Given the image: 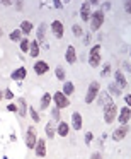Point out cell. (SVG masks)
I'll return each mask as SVG.
<instances>
[{
	"label": "cell",
	"mask_w": 131,
	"mask_h": 159,
	"mask_svg": "<svg viewBox=\"0 0 131 159\" xmlns=\"http://www.w3.org/2000/svg\"><path fill=\"white\" fill-rule=\"evenodd\" d=\"M26 75H27V70H26L24 67H19L17 70H14V72H12V75H11V77H12L14 80H22Z\"/></svg>",
	"instance_id": "18"
},
{
	"label": "cell",
	"mask_w": 131,
	"mask_h": 159,
	"mask_svg": "<svg viewBox=\"0 0 131 159\" xmlns=\"http://www.w3.org/2000/svg\"><path fill=\"white\" fill-rule=\"evenodd\" d=\"M95 99H97V104H99V106H102V108L106 106V104H109L111 101H112V99H111V96H109L107 93H99Z\"/></svg>",
	"instance_id": "16"
},
{
	"label": "cell",
	"mask_w": 131,
	"mask_h": 159,
	"mask_svg": "<svg viewBox=\"0 0 131 159\" xmlns=\"http://www.w3.org/2000/svg\"><path fill=\"white\" fill-rule=\"evenodd\" d=\"M129 7H131V4H129V2H126V4H124V9H126V12H129Z\"/></svg>",
	"instance_id": "44"
},
{
	"label": "cell",
	"mask_w": 131,
	"mask_h": 159,
	"mask_svg": "<svg viewBox=\"0 0 131 159\" xmlns=\"http://www.w3.org/2000/svg\"><path fill=\"white\" fill-rule=\"evenodd\" d=\"M99 93H100V84L97 82V80H92V82L89 84V89H87V94H85V103L90 104L92 101H95V98Z\"/></svg>",
	"instance_id": "1"
},
{
	"label": "cell",
	"mask_w": 131,
	"mask_h": 159,
	"mask_svg": "<svg viewBox=\"0 0 131 159\" xmlns=\"http://www.w3.org/2000/svg\"><path fill=\"white\" fill-rule=\"evenodd\" d=\"M107 94H109V96H119L121 94L119 86H117L116 82H109L107 84Z\"/></svg>",
	"instance_id": "19"
},
{
	"label": "cell",
	"mask_w": 131,
	"mask_h": 159,
	"mask_svg": "<svg viewBox=\"0 0 131 159\" xmlns=\"http://www.w3.org/2000/svg\"><path fill=\"white\" fill-rule=\"evenodd\" d=\"M55 75H56V79L58 80H65V70L61 69V67H56V70H55Z\"/></svg>",
	"instance_id": "28"
},
{
	"label": "cell",
	"mask_w": 131,
	"mask_h": 159,
	"mask_svg": "<svg viewBox=\"0 0 131 159\" xmlns=\"http://www.w3.org/2000/svg\"><path fill=\"white\" fill-rule=\"evenodd\" d=\"M90 39H92V36H90L89 33H87V34H85V38H83V43H85V45H89V43H90Z\"/></svg>",
	"instance_id": "35"
},
{
	"label": "cell",
	"mask_w": 131,
	"mask_h": 159,
	"mask_svg": "<svg viewBox=\"0 0 131 159\" xmlns=\"http://www.w3.org/2000/svg\"><path fill=\"white\" fill-rule=\"evenodd\" d=\"M72 127H73V130H80L82 128V115L78 111H75L72 115Z\"/></svg>",
	"instance_id": "17"
},
{
	"label": "cell",
	"mask_w": 131,
	"mask_h": 159,
	"mask_svg": "<svg viewBox=\"0 0 131 159\" xmlns=\"http://www.w3.org/2000/svg\"><path fill=\"white\" fill-rule=\"evenodd\" d=\"M4 96L7 98V99H12V98H14V94L11 93V89H5V93H4Z\"/></svg>",
	"instance_id": "34"
},
{
	"label": "cell",
	"mask_w": 131,
	"mask_h": 159,
	"mask_svg": "<svg viewBox=\"0 0 131 159\" xmlns=\"http://www.w3.org/2000/svg\"><path fill=\"white\" fill-rule=\"evenodd\" d=\"M0 5H2V2H0Z\"/></svg>",
	"instance_id": "48"
},
{
	"label": "cell",
	"mask_w": 131,
	"mask_h": 159,
	"mask_svg": "<svg viewBox=\"0 0 131 159\" xmlns=\"http://www.w3.org/2000/svg\"><path fill=\"white\" fill-rule=\"evenodd\" d=\"M111 75V63H106L102 67V72H100V77H109Z\"/></svg>",
	"instance_id": "30"
},
{
	"label": "cell",
	"mask_w": 131,
	"mask_h": 159,
	"mask_svg": "<svg viewBox=\"0 0 131 159\" xmlns=\"http://www.w3.org/2000/svg\"><path fill=\"white\" fill-rule=\"evenodd\" d=\"M11 41H21L22 39V33H21V29H14V31L11 33Z\"/></svg>",
	"instance_id": "27"
},
{
	"label": "cell",
	"mask_w": 131,
	"mask_h": 159,
	"mask_svg": "<svg viewBox=\"0 0 131 159\" xmlns=\"http://www.w3.org/2000/svg\"><path fill=\"white\" fill-rule=\"evenodd\" d=\"M51 99H53V101H55V103H56V108H58V110H60V108H66V106H68V104H70L68 98H66V96H65V94H63V93H56L55 96L51 98Z\"/></svg>",
	"instance_id": "6"
},
{
	"label": "cell",
	"mask_w": 131,
	"mask_h": 159,
	"mask_svg": "<svg viewBox=\"0 0 131 159\" xmlns=\"http://www.w3.org/2000/svg\"><path fill=\"white\" fill-rule=\"evenodd\" d=\"M102 7H104V9H102V12H104V11H109V9H111V4H109V2H104Z\"/></svg>",
	"instance_id": "39"
},
{
	"label": "cell",
	"mask_w": 131,
	"mask_h": 159,
	"mask_svg": "<svg viewBox=\"0 0 131 159\" xmlns=\"http://www.w3.org/2000/svg\"><path fill=\"white\" fill-rule=\"evenodd\" d=\"M56 132H58V135H60V137H66V135H68V132H70V127H68V123H65V121H61V123L58 125V128H56Z\"/></svg>",
	"instance_id": "21"
},
{
	"label": "cell",
	"mask_w": 131,
	"mask_h": 159,
	"mask_svg": "<svg viewBox=\"0 0 131 159\" xmlns=\"http://www.w3.org/2000/svg\"><path fill=\"white\" fill-rule=\"evenodd\" d=\"M90 140H92V134H90V132H87V134H85V142L89 144Z\"/></svg>",
	"instance_id": "37"
},
{
	"label": "cell",
	"mask_w": 131,
	"mask_h": 159,
	"mask_svg": "<svg viewBox=\"0 0 131 159\" xmlns=\"http://www.w3.org/2000/svg\"><path fill=\"white\" fill-rule=\"evenodd\" d=\"M2 4H4L5 7H9V5H12V2H11V0H5V2H2Z\"/></svg>",
	"instance_id": "45"
},
{
	"label": "cell",
	"mask_w": 131,
	"mask_h": 159,
	"mask_svg": "<svg viewBox=\"0 0 131 159\" xmlns=\"http://www.w3.org/2000/svg\"><path fill=\"white\" fill-rule=\"evenodd\" d=\"M2 98H4V91H0V101H2Z\"/></svg>",
	"instance_id": "46"
},
{
	"label": "cell",
	"mask_w": 131,
	"mask_h": 159,
	"mask_svg": "<svg viewBox=\"0 0 131 159\" xmlns=\"http://www.w3.org/2000/svg\"><path fill=\"white\" fill-rule=\"evenodd\" d=\"M123 69L126 70V72H129V62H124L123 63Z\"/></svg>",
	"instance_id": "41"
},
{
	"label": "cell",
	"mask_w": 131,
	"mask_h": 159,
	"mask_svg": "<svg viewBox=\"0 0 131 159\" xmlns=\"http://www.w3.org/2000/svg\"><path fill=\"white\" fill-rule=\"evenodd\" d=\"M51 29H53V33H55V36H56L58 39L63 38V33H65V29H63V22H61V21H58V19H56V21H53V22H51Z\"/></svg>",
	"instance_id": "8"
},
{
	"label": "cell",
	"mask_w": 131,
	"mask_h": 159,
	"mask_svg": "<svg viewBox=\"0 0 131 159\" xmlns=\"http://www.w3.org/2000/svg\"><path fill=\"white\" fill-rule=\"evenodd\" d=\"M73 91H75V86H73V82H65V84H63V91H61V93L65 94L66 98H68L70 94H73Z\"/></svg>",
	"instance_id": "25"
},
{
	"label": "cell",
	"mask_w": 131,
	"mask_h": 159,
	"mask_svg": "<svg viewBox=\"0 0 131 159\" xmlns=\"http://www.w3.org/2000/svg\"><path fill=\"white\" fill-rule=\"evenodd\" d=\"M48 70H49V65L46 62H43V60H39V62L34 63V72L38 74V75H44Z\"/></svg>",
	"instance_id": "14"
},
{
	"label": "cell",
	"mask_w": 131,
	"mask_h": 159,
	"mask_svg": "<svg viewBox=\"0 0 131 159\" xmlns=\"http://www.w3.org/2000/svg\"><path fill=\"white\" fill-rule=\"evenodd\" d=\"M90 159H102V156H100V152H94V154L90 156Z\"/></svg>",
	"instance_id": "36"
},
{
	"label": "cell",
	"mask_w": 131,
	"mask_h": 159,
	"mask_svg": "<svg viewBox=\"0 0 131 159\" xmlns=\"http://www.w3.org/2000/svg\"><path fill=\"white\" fill-rule=\"evenodd\" d=\"M51 115H53V120H58V118H60V110H58V108H55Z\"/></svg>",
	"instance_id": "33"
},
{
	"label": "cell",
	"mask_w": 131,
	"mask_h": 159,
	"mask_svg": "<svg viewBox=\"0 0 131 159\" xmlns=\"http://www.w3.org/2000/svg\"><path fill=\"white\" fill-rule=\"evenodd\" d=\"M55 7H56V9H63V2H60V0H55Z\"/></svg>",
	"instance_id": "38"
},
{
	"label": "cell",
	"mask_w": 131,
	"mask_h": 159,
	"mask_svg": "<svg viewBox=\"0 0 131 159\" xmlns=\"http://www.w3.org/2000/svg\"><path fill=\"white\" fill-rule=\"evenodd\" d=\"M89 63L92 69H97L100 65V45H95L89 52Z\"/></svg>",
	"instance_id": "3"
},
{
	"label": "cell",
	"mask_w": 131,
	"mask_h": 159,
	"mask_svg": "<svg viewBox=\"0 0 131 159\" xmlns=\"http://www.w3.org/2000/svg\"><path fill=\"white\" fill-rule=\"evenodd\" d=\"M34 149H36L38 157H44V156H46V140H44V139H38V140H36Z\"/></svg>",
	"instance_id": "9"
},
{
	"label": "cell",
	"mask_w": 131,
	"mask_h": 159,
	"mask_svg": "<svg viewBox=\"0 0 131 159\" xmlns=\"http://www.w3.org/2000/svg\"><path fill=\"white\" fill-rule=\"evenodd\" d=\"M22 5H24V4H22V2H15V9H17L19 12L22 11Z\"/></svg>",
	"instance_id": "40"
},
{
	"label": "cell",
	"mask_w": 131,
	"mask_h": 159,
	"mask_svg": "<svg viewBox=\"0 0 131 159\" xmlns=\"http://www.w3.org/2000/svg\"><path fill=\"white\" fill-rule=\"evenodd\" d=\"M102 24H104V12L99 9V11L90 14V29L92 31H99Z\"/></svg>",
	"instance_id": "2"
},
{
	"label": "cell",
	"mask_w": 131,
	"mask_h": 159,
	"mask_svg": "<svg viewBox=\"0 0 131 159\" xmlns=\"http://www.w3.org/2000/svg\"><path fill=\"white\" fill-rule=\"evenodd\" d=\"M29 115H31V118H32V120L36 121V123H38L39 120H41V118H39V115H38V111H36V110H34V108H32V106L29 108Z\"/></svg>",
	"instance_id": "32"
},
{
	"label": "cell",
	"mask_w": 131,
	"mask_h": 159,
	"mask_svg": "<svg viewBox=\"0 0 131 159\" xmlns=\"http://www.w3.org/2000/svg\"><path fill=\"white\" fill-rule=\"evenodd\" d=\"M36 128L34 127H29L27 128V132H26V145H27L29 149H34V145H36Z\"/></svg>",
	"instance_id": "5"
},
{
	"label": "cell",
	"mask_w": 131,
	"mask_h": 159,
	"mask_svg": "<svg viewBox=\"0 0 131 159\" xmlns=\"http://www.w3.org/2000/svg\"><path fill=\"white\" fill-rule=\"evenodd\" d=\"M15 108H17L19 116H21V118H24L26 115H27V103H26L24 98H19V99H17V104H15Z\"/></svg>",
	"instance_id": "12"
},
{
	"label": "cell",
	"mask_w": 131,
	"mask_h": 159,
	"mask_svg": "<svg viewBox=\"0 0 131 159\" xmlns=\"http://www.w3.org/2000/svg\"><path fill=\"white\" fill-rule=\"evenodd\" d=\"M55 134H56L55 120H51V121H48V123H46V137H48V139H53V137H55Z\"/></svg>",
	"instance_id": "20"
},
{
	"label": "cell",
	"mask_w": 131,
	"mask_h": 159,
	"mask_svg": "<svg viewBox=\"0 0 131 159\" xmlns=\"http://www.w3.org/2000/svg\"><path fill=\"white\" fill-rule=\"evenodd\" d=\"M29 55H31L32 58H36V57L39 55V45H38V41H31V43H29Z\"/></svg>",
	"instance_id": "23"
},
{
	"label": "cell",
	"mask_w": 131,
	"mask_h": 159,
	"mask_svg": "<svg viewBox=\"0 0 131 159\" xmlns=\"http://www.w3.org/2000/svg\"><path fill=\"white\" fill-rule=\"evenodd\" d=\"M128 132H129L128 125H121L119 128H116V130L112 132V140H123V139L128 135Z\"/></svg>",
	"instance_id": "7"
},
{
	"label": "cell",
	"mask_w": 131,
	"mask_h": 159,
	"mask_svg": "<svg viewBox=\"0 0 131 159\" xmlns=\"http://www.w3.org/2000/svg\"><path fill=\"white\" fill-rule=\"evenodd\" d=\"M116 113H117V108H116V104H114V101H111L109 104L104 106V121L111 125L116 120Z\"/></svg>",
	"instance_id": "4"
},
{
	"label": "cell",
	"mask_w": 131,
	"mask_h": 159,
	"mask_svg": "<svg viewBox=\"0 0 131 159\" xmlns=\"http://www.w3.org/2000/svg\"><path fill=\"white\" fill-rule=\"evenodd\" d=\"M90 4L89 2H83L82 4V7H80V17H82V21H90Z\"/></svg>",
	"instance_id": "13"
},
{
	"label": "cell",
	"mask_w": 131,
	"mask_h": 159,
	"mask_svg": "<svg viewBox=\"0 0 131 159\" xmlns=\"http://www.w3.org/2000/svg\"><path fill=\"white\" fill-rule=\"evenodd\" d=\"M129 118H131V110H129V106H124L123 110H121V113H119V118H117V120L121 121V125H128V121H129Z\"/></svg>",
	"instance_id": "15"
},
{
	"label": "cell",
	"mask_w": 131,
	"mask_h": 159,
	"mask_svg": "<svg viewBox=\"0 0 131 159\" xmlns=\"http://www.w3.org/2000/svg\"><path fill=\"white\" fill-rule=\"evenodd\" d=\"M44 38H46V24L43 22V24L38 28V39H36L38 45H39V43H44Z\"/></svg>",
	"instance_id": "22"
},
{
	"label": "cell",
	"mask_w": 131,
	"mask_h": 159,
	"mask_svg": "<svg viewBox=\"0 0 131 159\" xmlns=\"http://www.w3.org/2000/svg\"><path fill=\"white\" fill-rule=\"evenodd\" d=\"M21 52L29 53V39H21Z\"/></svg>",
	"instance_id": "31"
},
{
	"label": "cell",
	"mask_w": 131,
	"mask_h": 159,
	"mask_svg": "<svg viewBox=\"0 0 131 159\" xmlns=\"http://www.w3.org/2000/svg\"><path fill=\"white\" fill-rule=\"evenodd\" d=\"M114 79H116V84L119 86V89H126L128 87V80H126V77H124V74L121 72V70H116V72H114Z\"/></svg>",
	"instance_id": "10"
},
{
	"label": "cell",
	"mask_w": 131,
	"mask_h": 159,
	"mask_svg": "<svg viewBox=\"0 0 131 159\" xmlns=\"http://www.w3.org/2000/svg\"><path fill=\"white\" fill-rule=\"evenodd\" d=\"M49 103H51V94L49 93H44L41 98V110H46V108L49 106Z\"/></svg>",
	"instance_id": "26"
},
{
	"label": "cell",
	"mask_w": 131,
	"mask_h": 159,
	"mask_svg": "<svg viewBox=\"0 0 131 159\" xmlns=\"http://www.w3.org/2000/svg\"><path fill=\"white\" fill-rule=\"evenodd\" d=\"M7 110H9V111H17V108H15V104H9Z\"/></svg>",
	"instance_id": "42"
},
{
	"label": "cell",
	"mask_w": 131,
	"mask_h": 159,
	"mask_svg": "<svg viewBox=\"0 0 131 159\" xmlns=\"http://www.w3.org/2000/svg\"><path fill=\"white\" fill-rule=\"evenodd\" d=\"M32 22L31 21H22L21 22V33H24V34H31V31H32Z\"/></svg>",
	"instance_id": "24"
},
{
	"label": "cell",
	"mask_w": 131,
	"mask_h": 159,
	"mask_svg": "<svg viewBox=\"0 0 131 159\" xmlns=\"http://www.w3.org/2000/svg\"><path fill=\"white\" fill-rule=\"evenodd\" d=\"M72 31H73V34H75L77 38H80V36H83V31H82V28H80L78 24H73V26H72Z\"/></svg>",
	"instance_id": "29"
},
{
	"label": "cell",
	"mask_w": 131,
	"mask_h": 159,
	"mask_svg": "<svg viewBox=\"0 0 131 159\" xmlns=\"http://www.w3.org/2000/svg\"><path fill=\"white\" fill-rule=\"evenodd\" d=\"M129 103H131V96H129V94H126V106H129Z\"/></svg>",
	"instance_id": "43"
},
{
	"label": "cell",
	"mask_w": 131,
	"mask_h": 159,
	"mask_svg": "<svg viewBox=\"0 0 131 159\" xmlns=\"http://www.w3.org/2000/svg\"><path fill=\"white\" fill-rule=\"evenodd\" d=\"M65 60H66V63H70V65L77 62V50H75V46H72V45H70L68 48H66Z\"/></svg>",
	"instance_id": "11"
},
{
	"label": "cell",
	"mask_w": 131,
	"mask_h": 159,
	"mask_svg": "<svg viewBox=\"0 0 131 159\" xmlns=\"http://www.w3.org/2000/svg\"><path fill=\"white\" fill-rule=\"evenodd\" d=\"M0 34H2V28H0Z\"/></svg>",
	"instance_id": "47"
}]
</instances>
